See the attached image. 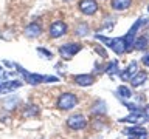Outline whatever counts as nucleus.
I'll list each match as a JSON object with an SVG mask.
<instances>
[{
  "label": "nucleus",
  "mask_w": 149,
  "mask_h": 139,
  "mask_svg": "<svg viewBox=\"0 0 149 139\" xmlns=\"http://www.w3.org/2000/svg\"><path fill=\"white\" fill-rule=\"evenodd\" d=\"M16 70L19 73H22L25 82L30 83V85H39V83H42V82H58L59 81V79L54 77V76H44V74L30 73V71H26V70H23L20 65H16Z\"/></svg>",
  "instance_id": "obj_1"
},
{
  "label": "nucleus",
  "mask_w": 149,
  "mask_h": 139,
  "mask_svg": "<svg viewBox=\"0 0 149 139\" xmlns=\"http://www.w3.org/2000/svg\"><path fill=\"white\" fill-rule=\"evenodd\" d=\"M76 105H78V97L73 93H62L58 97V102H56V107L62 111H68V110L74 108Z\"/></svg>",
  "instance_id": "obj_2"
},
{
  "label": "nucleus",
  "mask_w": 149,
  "mask_h": 139,
  "mask_svg": "<svg viewBox=\"0 0 149 139\" xmlns=\"http://www.w3.org/2000/svg\"><path fill=\"white\" fill-rule=\"evenodd\" d=\"M81 48H82V46L79 45V43L70 42V43H65V45L61 46V48H59V54H61V57H62V59L70 60L74 54L79 53V50H81Z\"/></svg>",
  "instance_id": "obj_3"
},
{
  "label": "nucleus",
  "mask_w": 149,
  "mask_h": 139,
  "mask_svg": "<svg viewBox=\"0 0 149 139\" xmlns=\"http://www.w3.org/2000/svg\"><path fill=\"white\" fill-rule=\"evenodd\" d=\"M67 127H68L70 130H74V131L86 128V127H87V119H86V116H82V114H72V116L67 119Z\"/></svg>",
  "instance_id": "obj_4"
},
{
  "label": "nucleus",
  "mask_w": 149,
  "mask_h": 139,
  "mask_svg": "<svg viewBox=\"0 0 149 139\" xmlns=\"http://www.w3.org/2000/svg\"><path fill=\"white\" fill-rule=\"evenodd\" d=\"M143 22H146L144 19H138L137 22L132 25V28L127 31V34L124 36V40H126V45H127V48H134V42H135V39H137V31L140 30V26H141V23Z\"/></svg>",
  "instance_id": "obj_5"
},
{
  "label": "nucleus",
  "mask_w": 149,
  "mask_h": 139,
  "mask_svg": "<svg viewBox=\"0 0 149 139\" xmlns=\"http://www.w3.org/2000/svg\"><path fill=\"white\" fill-rule=\"evenodd\" d=\"M65 32H67V23L62 20H56L54 23H51V26L48 30V34L51 39H58V37H61Z\"/></svg>",
  "instance_id": "obj_6"
},
{
  "label": "nucleus",
  "mask_w": 149,
  "mask_h": 139,
  "mask_svg": "<svg viewBox=\"0 0 149 139\" xmlns=\"http://www.w3.org/2000/svg\"><path fill=\"white\" fill-rule=\"evenodd\" d=\"M79 11L86 14V16H93L98 11L96 0H81L79 2Z\"/></svg>",
  "instance_id": "obj_7"
},
{
  "label": "nucleus",
  "mask_w": 149,
  "mask_h": 139,
  "mask_svg": "<svg viewBox=\"0 0 149 139\" xmlns=\"http://www.w3.org/2000/svg\"><path fill=\"white\" fill-rule=\"evenodd\" d=\"M146 114L141 113V111H132L129 116L121 119V122H129V124H135V125H141L146 122Z\"/></svg>",
  "instance_id": "obj_8"
},
{
  "label": "nucleus",
  "mask_w": 149,
  "mask_h": 139,
  "mask_svg": "<svg viewBox=\"0 0 149 139\" xmlns=\"http://www.w3.org/2000/svg\"><path fill=\"white\" fill-rule=\"evenodd\" d=\"M107 45H109L116 54H124V51L127 50V45H126L124 37H115V39L107 42Z\"/></svg>",
  "instance_id": "obj_9"
},
{
  "label": "nucleus",
  "mask_w": 149,
  "mask_h": 139,
  "mask_svg": "<svg viewBox=\"0 0 149 139\" xmlns=\"http://www.w3.org/2000/svg\"><path fill=\"white\" fill-rule=\"evenodd\" d=\"M42 32V25L39 22H31L30 25H26L25 28V36L28 39H34V37H39Z\"/></svg>",
  "instance_id": "obj_10"
},
{
  "label": "nucleus",
  "mask_w": 149,
  "mask_h": 139,
  "mask_svg": "<svg viewBox=\"0 0 149 139\" xmlns=\"http://www.w3.org/2000/svg\"><path fill=\"white\" fill-rule=\"evenodd\" d=\"M73 81L78 87H90L95 83V77L93 74H78L73 77Z\"/></svg>",
  "instance_id": "obj_11"
},
{
  "label": "nucleus",
  "mask_w": 149,
  "mask_h": 139,
  "mask_svg": "<svg viewBox=\"0 0 149 139\" xmlns=\"http://www.w3.org/2000/svg\"><path fill=\"white\" fill-rule=\"evenodd\" d=\"M138 71V65H137V62H130L129 63V67L124 70L123 73H121V79H123L124 82H127V81H130L134 76H135V73Z\"/></svg>",
  "instance_id": "obj_12"
},
{
  "label": "nucleus",
  "mask_w": 149,
  "mask_h": 139,
  "mask_svg": "<svg viewBox=\"0 0 149 139\" xmlns=\"http://www.w3.org/2000/svg\"><path fill=\"white\" fill-rule=\"evenodd\" d=\"M39 107H37L36 104H28L23 107V111H22V114L25 116V118H37L39 116Z\"/></svg>",
  "instance_id": "obj_13"
},
{
  "label": "nucleus",
  "mask_w": 149,
  "mask_h": 139,
  "mask_svg": "<svg viewBox=\"0 0 149 139\" xmlns=\"http://www.w3.org/2000/svg\"><path fill=\"white\" fill-rule=\"evenodd\" d=\"M148 81V74H146V71H137L135 73V76L130 79V85L132 87H140V85H143L144 82Z\"/></svg>",
  "instance_id": "obj_14"
},
{
  "label": "nucleus",
  "mask_w": 149,
  "mask_h": 139,
  "mask_svg": "<svg viewBox=\"0 0 149 139\" xmlns=\"http://www.w3.org/2000/svg\"><path fill=\"white\" fill-rule=\"evenodd\" d=\"M148 45H149V40H148V37H144V36L137 37V39H135V42H134V48L137 50V51L148 50Z\"/></svg>",
  "instance_id": "obj_15"
},
{
  "label": "nucleus",
  "mask_w": 149,
  "mask_h": 139,
  "mask_svg": "<svg viewBox=\"0 0 149 139\" xmlns=\"http://www.w3.org/2000/svg\"><path fill=\"white\" fill-rule=\"evenodd\" d=\"M130 3H132V0H112V8L116 11H123L130 6Z\"/></svg>",
  "instance_id": "obj_16"
},
{
  "label": "nucleus",
  "mask_w": 149,
  "mask_h": 139,
  "mask_svg": "<svg viewBox=\"0 0 149 139\" xmlns=\"http://www.w3.org/2000/svg\"><path fill=\"white\" fill-rule=\"evenodd\" d=\"M148 130L143 128L141 125H134V127H130L126 130V134H129V136H138V134H146Z\"/></svg>",
  "instance_id": "obj_17"
},
{
  "label": "nucleus",
  "mask_w": 149,
  "mask_h": 139,
  "mask_svg": "<svg viewBox=\"0 0 149 139\" xmlns=\"http://www.w3.org/2000/svg\"><path fill=\"white\" fill-rule=\"evenodd\" d=\"M74 32H76V36L84 37V36L88 34V26L86 25V23H79V25L76 26V30H74Z\"/></svg>",
  "instance_id": "obj_18"
},
{
  "label": "nucleus",
  "mask_w": 149,
  "mask_h": 139,
  "mask_svg": "<svg viewBox=\"0 0 149 139\" xmlns=\"http://www.w3.org/2000/svg\"><path fill=\"white\" fill-rule=\"evenodd\" d=\"M118 94L123 97V99H129V97L132 96V91H130L129 87H124V85H123V87L118 88Z\"/></svg>",
  "instance_id": "obj_19"
},
{
  "label": "nucleus",
  "mask_w": 149,
  "mask_h": 139,
  "mask_svg": "<svg viewBox=\"0 0 149 139\" xmlns=\"http://www.w3.org/2000/svg\"><path fill=\"white\" fill-rule=\"evenodd\" d=\"M116 71H118V62H116V60H112L109 63V67H107V70H106V74H112V73H116Z\"/></svg>",
  "instance_id": "obj_20"
},
{
  "label": "nucleus",
  "mask_w": 149,
  "mask_h": 139,
  "mask_svg": "<svg viewBox=\"0 0 149 139\" xmlns=\"http://www.w3.org/2000/svg\"><path fill=\"white\" fill-rule=\"evenodd\" d=\"M37 50V53H39L40 56H44L45 59H51L53 57V53H51V51H48L47 48H42V46H39V48H36Z\"/></svg>",
  "instance_id": "obj_21"
},
{
  "label": "nucleus",
  "mask_w": 149,
  "mask_h": 139,
  "mask_svg": "<svg viewBox=\"0 0 149 139\" xmlns=\"http://www.w3.org/2000/svg\"><path fill=\"white\" fill-rule=\"evenodd\" d=\"M141 62H143V65H144V67H149V53H146V54L143 56Z\"/></svg>",
  "instance_id": "obj_22"
},
{
  "label": "nucleus",
  "mask_w": 149,
  "mask_h": 139,
  "mask_svg": "<svg viewBox=\"0 0 149 139\" xmlns=\"http://www.w3.org/2000/svg\"><path fill=\"white\" fill-rule=\"evenodd\" d=\"M96 53L101 54V57H107V53L104 51V48H102V46H98V48H96Z\"/></svg>",
  "instance_id": "obj_23"
},
{
  "label": "nucleus",
  "mask_w": 149,
  "mask_h": 139,
  "mask_svg": "<svg viewBox=\"0 0 149 139\" xmlns=\"http://www.w3.org/2000/svg\"><path fill=\"white\" fill-rule=\"evenodd\" d=\"M148 134V133H146ZM146 134H138V136H130V139H148Z\"/></svg>",
  "instance_id": "obj_24"
},
{
  "label": "nucleus",
  "mask_w": 149,
  "mask_h": 139,
  "mask_svg": "<svg viewBox=\"0 0 149 139\" xmlns=\"http://www.w3.org/2000/svg\"><path fill=\"white\" fill-rule=\"evenodd\" d=\"M144 114H146V118L149 119V104H148L146 107H144Z\"/></svg>",
  "instance_id": "obj_25"
},
{
  "label": "nucleus",
  "mask_w": 149,
  "mask_h": 139,
  "mask_svg": "<svg viewBox=\"0 0 149 139\" xmlns=\"http://www.w3.org/2000/svg\"><path fill=\"white\" fill-rule=\"evenodd\" d=\"M2 73H3V68H2V67H0V74H2Z\"/></svg>",
  "instance_id": "obj_26"
},
{
  "label": "nucleus",
  "mask_w": 149,
  "mask_h": 139,
  "mask_svg": "<svg viewBox=\"0 0 149 139\" xmlns=\"http://www.w3.org/2000/svg\"><path fill=\"white\" fill-rule=\"evenodd\" d=\"M64 2H70V0H64Z\"/></svg>",
  "instance_id": "obj_27"
},
{
  "label": "nucleus",
  "mask_w": 149,
  "mask_h": 139,
  "mask_svg": "<svg viewBox=\"0 0 149 139\" xmlns=\"http://www.w3.org/2000/svg\"><path fill=\"white\" fill-rule=\"evenodd\" d=\"M148 12H149V6H148Z\"/></svg>",
  "instance_id": "obj_28"
}]
</instances>
